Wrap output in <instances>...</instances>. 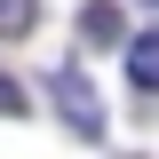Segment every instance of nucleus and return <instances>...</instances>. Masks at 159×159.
Listing matches in <instances>:
<instances>
[{"label": "nucleus", "instance_id": "obj_5", "mask_svg": "<svg viewBox=\"0 0 159 159\" xmlns=\"http://www.w3.org/2000/svg\"><path fill=\"white\" fill-rule=\"evenodd\" d=\"M16 111H24V88H16L8 72H0V119H16Z\"/></svg>", "mask_w": 159, "mask_h": 159}, {"label": "nucleus", "instance_id": "obj_4", "mask_svg": "<svg viewBox=\"0 0 159 159\" xmlns=\"http://www.w3.org/2000/svg\"><path fill=\"white\" fill-rule=\"evenodd\" d=\"M40 24V0H0V40H24Z\"/></svg>", "mask_w": 159, "mask_h": 159}, {"label": "nucleus", "instance_id": "obj_6", "mask_svg": "<svg viewBox=\"0 0 159 159\" xmlns=\"http://www.w3.org/2000/svg\"><path fill=\"white\" fill-rule=\"evenodd\" d=\"M151 8H159V0H151Z\"/></svg>", "mask_w": 159, "mask_h": 159}, {"label": "nucleus", "instance_id": "obj_1", "mask_svg": "<svg viewBox=\"0 0 159 159\" xmlns=\"http://www.w3.org/2000/svg\"><path fill=\"white\" fill-rule=\"evenodd\" d=\"M48 96H56V119L72 127L80 143H103V127H111V119H103V103H96V88H88V72H72V64H64V72L48 80Z\"/></svg>", "mask_w": 159, "mask_h": 159}, {"label": "nucleus", "instance_id": "obj_2", "mask_svg": "<svg viewBox=\"0 0 159 159\" xmlns=\"http://www.w3.org/2000/svg\"><path fill=\"white\" fill-rule=\"evenodd\" d=\"M127 80H135L143 96H159V32H135V40H127Z\"/></svg>", "mask_w": 159, "mask_h": 159}, {"label": "nucleus", "instance_id": "obj_3", "mask_svg": "<svg viewBox=\"0 0 159 159\" xmlns=\"http://www.w3.org/2000/svg\"><path fill=\"white\" fill-rule=\"evenodd\" d=\"M80 40H88V48H119V8L111 0H88V8H80Z\"/></svg>", "mask_w": 159, "mask_h": 159}]
</instances>
